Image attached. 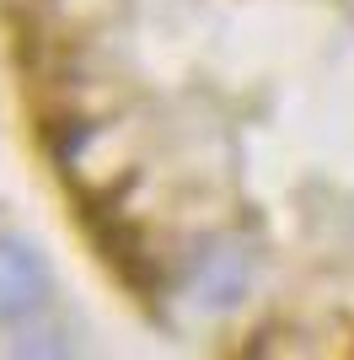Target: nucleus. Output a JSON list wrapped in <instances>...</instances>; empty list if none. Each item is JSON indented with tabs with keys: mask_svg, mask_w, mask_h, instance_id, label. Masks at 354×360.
Here are the masks:
<instances>
[{
	"mask_svg": "<svg viewBox=\"0 0 354 360\" xmlns=\"http://www.w3.org/2000/svg\"><path fill=\"white\" fill-rule=\"evenodd\" d=\"M0 333H11L16 349H65L54 274L16 237H0Z\"/></svg>",
	"mask_w": 354,
	"mask_h": 360,
	"instance_id": "obj_1",
	"label": "nucleus"
}]
</instances>
